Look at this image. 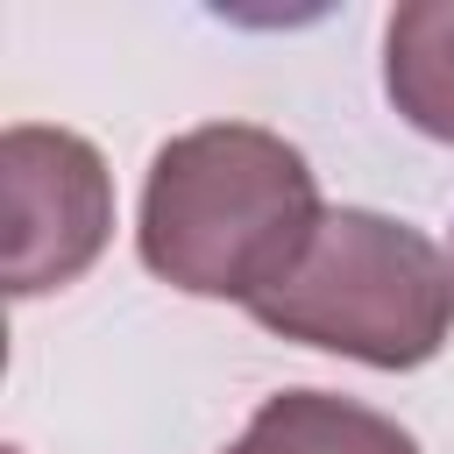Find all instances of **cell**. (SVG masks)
Listing matches in <instances>:
<instances>
[{"label": "cell", "mask_w": 454, "mask_h": 454, "mask_svg": "<svg viewBox=\"0 0 454 454\" xmlns=\"http://www.w3.org/2000/svg\"><path fill=\"white\" fill-rule=\"evenodd\" d=\"M319 220V177L284 135L255 121H206L149 156L135 248L170 291L255 305L291 277Z\"/></svg>", "instance_id": "6da1fadb"}, {"label": "cell", "mask_w": 454, "mask_h": 454, "mask_svg": "<svg viewBox=\"0 0 454 454\" xmlns=\"http://www.w3.org/2000/svg\"><path fill=\"white\" fill-rule=\"evenodd\" d=\"M0 192H7V291L14 298L64 291L99 262L114 234V177L85 135L14 121L0 135Z\"/></svg>", "instance_id": "3957f363"}, {"label": "cell", "mask_w": 454, "mask_h": 454, "mask_svg": "<svg viewBox=\"0 0 454 454\" xmlns=\"http://www.w3.org/2000/svg\"><path fill=\"white\" fill-rule=\"evenodd\" d=\"M7 454H21V447H7Z\"/></svg>", "instance_id": "8992f818"}, {"label": "cell", "mask_w": 454, "mask_h": 454, "mask_svg": "<svg viewBox=\"0 0 454 454\" xmlns=\"http://www.w3.org/2000/svg\"><path fill=\"white\" fill-rule=\"evenodd\" d=\"M383 92L419 135L454 142V0H404L390 14Z\"/></svg>", "instance_id": "5b68a950"}, {"label": "cell", "mask_w": 454, "mask_h": 454, "mask_svg": "<svg viewBox=\"0 0 454 454\" xmlns=\"http://www.w3.org/2000/svg\"><path fill=\"white\" fill-rule=\"evenodd\" d=\"M227 454H419V440L340 390H277Z\"/></svg>", "instance_id": "277c9868"}, {"label": "cell", "mask_w": 454, "mask_h": 454, "mask_svg": "<svg viewBox=\"0 0 454 454\" xmlns=\"http://www.w3.org/2000/svg\"><path fill=\"white\" fill-rule=\"evenodd\" d=\"M248 319L369 369H419L454 340V262L433 234L390 213L326 206L291 277L262 291Z\"/></svg>", "instance_id": "7a4b0ae2"}]
</instances>
